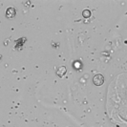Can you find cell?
Wrapping results in <instances>:
<instances>
[{"mask_svg":"<svg viewBox=\"0 0 127 127\" xmlns=\"http://www.w3.org/2000/svg\"><path fill=\"white\" fill-rule=\"evenodd\" d=\"M93 82H94V84L96 85V86H100V85H102L103 82H104V77H103V76L100 75V74H97V75H95V76H94Z\"/></svg>","mask_w":127,"mask_h":127,"instance_id":"6da1fadb","label":"cell"},{"mask_svg":"<svg viewBox=\"0 0 127 127\" xmlns=\"http://www.w3.org/2000/svg\"><path fill=\"white\" fill-rule=\"evenodd\" d=\"M15 10L13 9V7H11V8H8V10H7L6 12V14H7V17H9V18H12L13 17L14 15H15Z\"/></svg>","mask_w":127,"mask_h":127,"instance_id":"7a4b0ae2","label":"cell"},{"mask_svg":"<svg viewBox=\"0 0 127 127\" xmlns=\"http://www.w3.org/2000/svg\"><path fill=\"white\" fill-rule=\"evenodd\" d=\"M66 71H67V70H66V68L62 66V67H59V68L57 69V75H58L59 76H62L63 75H65V74H66Z\"/></svg>","mask_w":127,"mask_h":127,"instance_id":"3957f363","label":"cell"},{"mask_svg":"<svg viewBox=\"0 0 127 127\" xmlns=\"http://www.w3.org/2000/svg\"><path fill=\"white\" fill-rule=\"evenodd\" d=\"M82 15L84 17H89L90 15H91V12H90L89 10H85V11L82 12Z\"/></svg>","mask_w":127,"mask_h":127,"instance_id":"277c9868","label":"cell"},{"mask_svg":"<svg viewBox=\"0 0 127 127\" xmlns=\"http://www.w3.org/2000/svg\"><path fill=\"white\" fill-rule=\"evenodd\" d=\"M74 66H75V68H80V67H81V63H80L79 61H76V62L74 63Z\"/></svg>","mask_w":127,"mask_h":127,"instance_id":"5b68a950","label":"cell"}]
</instances>
